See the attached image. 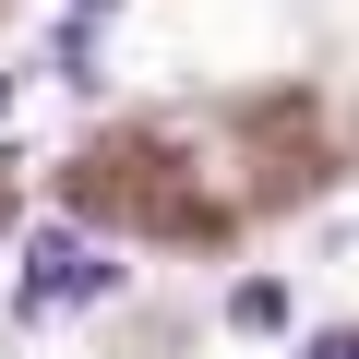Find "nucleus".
<instances>
[{"instance_id": "f257e3e1", "label": "nucleus", "mask_w": 359, "mask_h": 359, "mask_svg": "<svg viewBox=\"0 0 359 359\" xmlns=\"http://www.w3.org/2000/svg\"><path fill=\"white\" fill-rule=\"evenodd\" d=\"M108 287H120V264H108L84 228H36V240H25V287H13L25 311H84V299H108Z\"/></svg>"}, {"instance_id": "f03ea898", "label": "nucleus", "mask_w": 359, "mask_h": 359, "mask_svg": "<svg viewBox=\"0 0 359 359\" xmlns=\"http://www.w3.org/2000/svg\"><path fill=\"white\" fill-rule=\"evenodd\" d=\"M228 323H240V335H276V323H287V287H276V276H252V287L228 299Z\"/></svg>"}, {"instance_id": "7ed1b4c3", "label": "nucleus", "mask_w": 359, "mask_h": 359, "mask_svg": "<svg viewBox=\"0 0 359 359\" xmlns=\"http://www.w3.org/2000/svg\"><path fill=\"white\" fill-rule=\"evenodd\" d=\"M299 359H359V323H335V335H311Z\"/></svg>"}, {"instance_id": "20e7f679", "label": "nucleus", "mask_w": 359, "mask_h": 359, "mask_svg": "<svg viewBox=\"0 0 359 359\" xmlns=\"http://www.w3.org/2000/svg\"><path fill=\"white\" fill-rule=\"evenodd\" d=\"M72 13H120V0H72Z\"/></svg>"}, {"instance_id": "39448f33", "label": "nucleus", "mask_w": 359, "mask_h": 359, "mask_svg": "<svg viewBox=\"0 0 359 359\" xmlns=\"http://www.w3.org/2000/svg\"><path fill=\"white\" fill-rule=\"evenodd\" d=\"M0 108H13V72H0Z\"/></svg>"}]
</instances>
